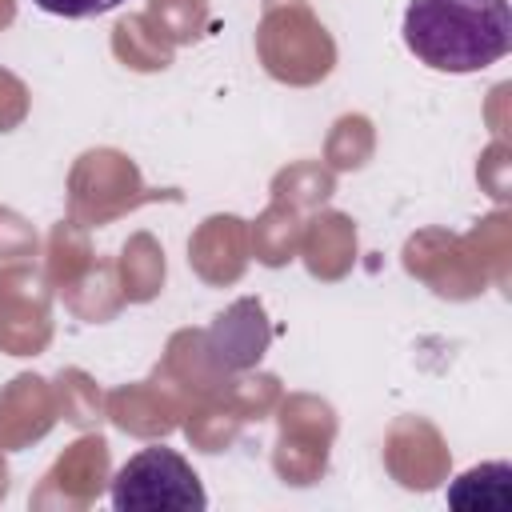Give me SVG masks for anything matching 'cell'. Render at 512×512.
Wrapping results in <instances>:
<instances>
[{
	"label": "cell",
	"mask_w": 512,
	"mask_h": 512,
	"mask_svg": "<svg viewBox=\"0 0 512 512\" xmlns=\"http://www.w3.org/2000/svg\"><path fill=\"white\" fill-rule=\"evenodd\" d=\"M404 44L436 72H480L508 56L512 8L508 0H412Z\"/></svg>",
	"instance_id": "6da1fadb"
},
{
	"label": "cell",
	"mask_w": 512,
	"mask_h": 512,
	"mask_svg": "<svg viewBox=\"0 0 512 512\" xmlns=\"http://www.w3.org/2000/svg\"><path fill=\"white\" fill-rule=\"evenodd\" d=\"M36 8L52 12V16H64V20H84V16H100V12H112L120 8L124 0H32Z\"/></svg>",
	"instance_id": "3957f363"
},
{
	"label": "cell",
	"mask_w": 512,
	"mask_h": 512,
	"mask_svg": "<svg viewBox=\"0 0 512 512\" xmlns=\"http://www.w3.org/2000/svg\"><path fill=\"white\" fill-rule=\"evenodd\" d=\"M208 504L200 476L176 448H140L112 480V508L120 512H200Z\"/></svg>",
	"instance_id": "7a4b0ae2"
}]
</instances>
